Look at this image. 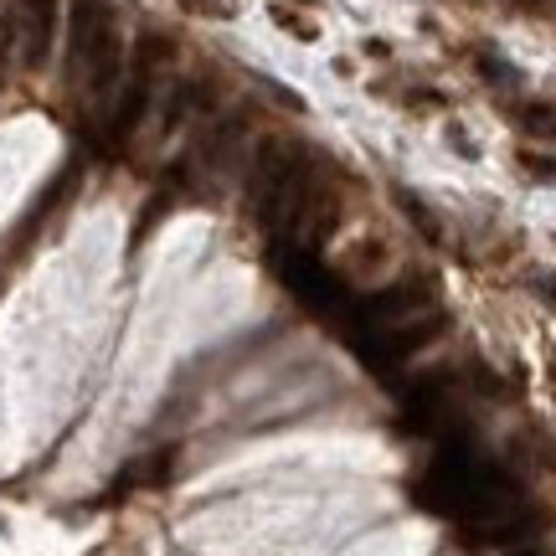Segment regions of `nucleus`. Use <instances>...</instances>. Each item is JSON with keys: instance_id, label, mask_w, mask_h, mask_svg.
<instances>
[{"instance_id": "obj_1", "label": "nucleus", "mask_w": 556, "mask_h": 556, "mask_svg": "<svg viewBox=\"0 0 556 556\" xmlns=\"http://www.w3.org/2000/svg\"><path fill=\"white\" fill-rule=\"evenodd\" d=\"M67 73L88 99H109L124 78V37L109 0H73L67 11Z\"/></svg>"}, {"instance_id": "obj_4", "label": "nucleus", "mask_w": 556, "mask_h": 556, "mask_svg": "<svg viewBox=\"0 0 556 556\" xmlns=\"http://www.w3.org/2000/svg\"><path fill=\"white\" fill-rule=\"evenodd\" d=\"M428 299H433V278H402V283H387V289H377V294L366 299V319H381V315L407 319Z\"/></svg>"}, {"instance_id": "obj_8", "label": "nucleus", "mask_w": 556, "mask_h": 556, "mask_svg": "<svg viewBox=\"0 0 556 556\" xmlns=\"http://www.w3.org/2000/svg\"><path fill=\"white\" fill-rule=\"evenodd\" d=\"M274 21L283 26V31H289V37H299V41H315L319 37V26H309V21L299 16L294 5H274Z\"/></svg>"}, {"instance_id": "obj_10", "label": "nucleus", "mask_w": 556, "mask_h": 556, "mask_svg": "<svg viewBox=\"0 0 556 556\" xmlns=\"http://www.w3.org/2000/svg\"><path fill=\"white\" fill-rule=\"evenodd\" d=\"M289 5H319V0H289Z\"/></svg>"}, {"instance_id": "obj_5", "label": "nucleus", "mask_w": 556, "mask_h": 556, "mask_svg": "<svg viewBox=\"0 0 556 556\" xmlns=\"http://www.w3.org/2000/svg\"><path fill=\"white\" fill-rule=\"evenodd\" d=\"M443 330H448V319H443V315H428V309H422V315H407V325L387 336V356H407V351H422V345H428V340H438Z\"/></svg>"}, {"instance_id": "obj_9", "label": "nucleus", "mask_w": 556, "mask_h": 556, "mask_svg": "<svg viewBox=\"0 0 556 556\" xmlns=\"http://www.w3.org/2000/svg\"><path fill=\"white\" fill-rule=\"evenodd\" d=\"M520 165H526L531 176H541V180H556V155H531V150H526Z\"/></svg>"}, {"instance_id": "obj_7", "label": "nucleus", "mask_w": 556, "mask_h": 556, "mask_svg": "<svg viewBox=\"0 0 556 556\" xmlns=\"http://www.w3.org/2000/svg\"><path fill=\"white\" fill-rule=\"evenodd\" d=\"M392 197H397V206L407 212V217H413V227L422 232V238H428V242H443V222H438L433 212H428V206H422V201L413 197V191H402V186H397Z\"/></svg>"}, {"instance_id": "obj_6", "label": "nucleus", "mask_w": 556, "mask_h": 556, "mask_svg": "<svg viewBox=\"0 0 556 556\" xmlns=\"http://www.w3.org/2000/svg\"><path fill=\"white\" fill-rule=\"evenodd\" d=\"M516 124H520V135H531V139H556V103H520Z\"/></svg>"}, {"instance_id": "obj_2", "label": "nucleus", "mask_w": 556, "mask_h": 556, "mask_svg": "<svg viewBox=\"0 0 556 556\" xmlns=\"http://www.w3.org/2000/svg\"><path fill=\"white\" fill-rule=\"evenodd\" d=\"M58 16H62V0H16L21 62H26V67H41V62H47L52 37H58Z\"/></svg>"}, {"instance_id": "obj_3", "label": "nucleus", "mask_w": 556, "mask_h": 556, "mask_svg": "<svg viewBox=\"0 0 556 556\" xmlns=\"http://www.w3.org/2000/svg\"><path fill=\"white\" fill-rule=\"evenodd\" d=\"M197 160L206 165V170H232L238 160H248V119L242 114H227V119H217L206 135L197 139Z\"/></svg>"}]
</instances>
